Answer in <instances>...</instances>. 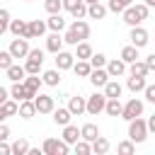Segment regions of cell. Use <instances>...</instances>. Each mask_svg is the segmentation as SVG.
<instances>
[{"mask_svg": "<svg viewBox=\"0 0 155 155\" xmlns=\"http://www.w3.org/2000/svg\"><path fill=\"white\" fill-rule=\"evenodd\" d=\"M109 78H111V75H109L107 68H94V70L90 73V82H92L94 87H104V85L109 82Z\"/></svg>", "mask_w": 155, "mask_h": 155, "instance_id": "cell-11", "label": "cell"}, {"mask_svg": "<svg viewBox=\"0 0 155 155\" xmlns=\"http://www.w3.org/2000/svg\"><path fill=\"white\" fill-rule=\"evenodd\" d=\"M5 73H7V80H12V82H19V80H24V78L29 75L24 65H10Z\"/></svg>", "mask_w": 155, "mask_h": 155, "instance_id": "cell-19", "label": "cell"}, {"mask_svg": "<svg viewBox=\"0 0 155 155\" xmlns=\"http://www.w3.org/2000/svg\"><path fill=\"white\" fill-rule=\"evenodd\" d=\"M92 46L87 44V41H80L78 46H75V56H78V61H90L92 58Z\"/></svg>", "mask_w": 155, "mask_h": 155, "instance_id": "cell-22", "label": "cell"}, {"mask_svg": "<svg viewBox=\"0 0 155 155\" xmlns=\"http://www.w3.org/2000/svg\"><path fill=\"white\" fill-rule=\"evenodd\" d=\"M75 53H68V51H58L56 53V68H61V70H70L73 65H75Z\"/></svg>", "mask_w": 155, "mask_h": 155, "instance_id": "cell-10", "label": "cell"}, {"mask_svg": "<svg viewBox=\"0 0 155 155\" xmlns=\"http://www.w3.org/2000/svg\"><path fill=\"white\" fill-rule=\"evenodd\" d=\"M109 148H111V143H109L104 136H99L97 140H92V153H97V155H107Z\"/></svg>", "mask_w": 155, "mask_h": 155, "instance_id": "cell-27", "label": "cell"}, {"mask_svg": "<svg viewBox=\"0 0 155 155\" xmlns=\"http://www.w3.org/2000/svg\"><path fill=\"white\" fill-rule=\"evenodd\" d=\"M29 29H31V36L36 39V36H44V31L48 29V22H44V19H31L29 22Z\"/></svg>", "mask_w": 155, "mask_h": 155, "instance_id": "cell-28", "label": "cell"}, {"mask_svg": "<svg viewBox=\"0 0 155 155\" xmlns=\"http://www.w3.org/2000/svg\"><path fill=\"white\" fill-rule=\"evenodd\" d=\"M73 116H75V114H73L68 107H58V109H53V124H58V126H68Z\"/></svg>", "mask_w": 155, "mask_h": 155, "instance_id": "cell-13", "label": "cell"}, {"mask_svg": "<svg viewBox=\"0 0 155 155\" xmlns=\"http://www.w3.org/2000/svg\"><path fill=\"white\" fill-rule=\"evenodd\" d=\"M126 87L136 94V92H143V90L148 87V82H145V78H143V75H131V78L126 80Z\"/></svg>", "mask_w": 155, "mask_h": 155, "instance_id": "cell-18", "label": "cell"}, {"mask_svg": "<svg viewBox=\"0 0 155 155\" xmlns=\"http://www.w3.org/2000/svg\"><path fill=\"white\" fill-rule=\"evenodd\" d=\"M41 82H44V78H39V75H27V78H24V85H27V87H29L34 94H39Z\"/></svg>", "mask_w": 155, "mask_h": 155, "instance_id": "cell-36", "label": "cell"}, {"mask_svg": "<svg viewBox=\"0 0 155 155\" xmlns=\"http://www.w3.org/2000/svg\"><path fill=\"white\" fill-rule=\"evenodd\" d=\"M145 63H148V68H150V73L155 70V53H150L148 58H145Z\"/></svg>", "mask_w": 155, "mask_h": 155, "instance_id": "cell-52", "label": "cell"}, {"mask_svg": "<svg viewBox=\"0 0 155 155\" xmlns=\"http://www.w3.org/2000/svg\"><path fill=\"white\" fill-rule=\"evenodd\" d=\"M116 153H121V155H133L136 153V143L128 138V140H121L119 145H116Z\"/></svg>", "mask_w": 155, "mask_h": 155, "instance_id": "cell-39", "label": "cell"}, {"mask_svg": "<svg viewBox=\"0 0 155 155\" xmlns=\"http://www.w3.org/2000/svg\"><path fill=\"white\" fill-rule=\"evenodd\" d=\"M31 148H29V140L27 138H17L15 143H12V155H27Z\"/></svg>", "mask_w": 155, "mask_h": 155, "instance_id": "cell-31", "label": "cell"}, {"mask_svg": "<svg viewBox=\"0 0 155 155\" xmlns=\"http://www.w3.org/2000/svg\"><path fill=\"white\" fill-rule=\"evenodd\" d=\"M63 39H65V44H70V46H78V44H80V36H78L70 27H68V31L63 34Z\"/></svg>", "mask_w": 155, "mask_h": 155, "instance_id": "cell-45", "label": "cell"}, {"mask_svg": "<svg viewBox=\"0 0 155 155\" xmlns=\"http://www.w3.org/2000/svg\"><path fill=\"white\" fill-rule=\"evenodd\" d=\"M36 111H39V109H36V102H34V99L19 102V116H22V119H31Z\"/></svg>", "mask_w": 155, "mask_h": 155, "instance_id": "cell-20", "label": "cell"}, {"mask_svg": "<svg viewBox=\"0 0 155 155\" xmlns=\"http://www.w3.org/2000/svg\"><path fill=\"white\" fill-rule=\"evenodd\" d=\"M41 65H44V61H36V58H27V63H24V68H27L29 75H39Z\"/></svg>", "mask_w": 155, "mask_h": 155, "instance_id": "cell-37", "label": "cell"}, {"mask_svg": "<svg viewBox=\"0 0 155 155\" xmlns=\"http://www.w3.org/2000/svg\"><path fill=\"white\" fill-rule=\"evenodd\" d=\"M107 12H109V7L99 5V2H92V5H90L87 17H90V19H104V17H107Z\"/></svg>", "mask_w": 155, "mask_h": 155, "instance_id": "cell-24", "label": "cell"}, {"mask_svg": "<svg viewBox=\"0 0 155 155\" xmlns=\"http://www.w3.org/2000/svg\"><path fill=\"white\" fill-rule=\"evenodd\" d=\"M131 2L133 0H109V12H116V15H124V10L126 7H131Z\"/></svg>", "mask_w": 155, "mask_h": 155, "instance_id": "cell-33", "label": "cell"}, {"mask_svg": "<svg viewBox=\"0 0 155 155\" xmlns=\"http://www.w3.org/2000/svg\"><path fill=\"white\" fill-rule=\"evenodd\" d=\"M109 116H121V111H124V104L119 102V97H109L107 99V109H104Z\"/></svg>", "mask_w": 155, "mask_h": 155, "instance_id": "cell-23", "label": "cell"}, {"mask_svg": "<svg viewBox=\"0 0 155 155\" xmlns=\"http://www.w3.org/2000/svg\"><path fill=\"white\" fill-rule=\"evenodd\" d=\"M10 94H12V99H17V102H24V99H34L36 94L24 85V80H19V82H12V87H10Z\"/></svg>", "mask_w": 155, "mask_h": 155, "instance_id": "cell-4", "label": "cell"}, {"mask_svg": "<svg viewBox=\"0 0 155 155\" xmlns=\"http://www.w3.org/2000/svg\"><path fill=\"white\" fill-rule=\"evenodd\" d=\"M145 5H150V7H155V0H145Z\"/></svg>", "mask_w": 155, "mask_h": 155, "instance_id": "cell-54", "label": "cell"}, {"mask_svg": "<svg viewBox=\"0 0 155 155\" xmlns=\"http://www.w3.org/2000/svg\"><path fill=\"white\" fill-rule=\"evenodd\" d=\"M128 73H131V75H143V78H145V75L150 73V68H148V63H145V61H136V63H131Z\"/></svg>", "mask_w": 155, "mask_h": 155, "instance_id": "cell-35", "label": "cell"}, {"mask_svg": "<svg viewBox=\"0 0 155 155\" xmlns=\"http://www.w3.org/2000/svg\"><path fill=\"white\" fill-rule=\"evenodd\" d=\"M90 63H92V68H107V56L104 53H92V58H90Z\"/></svg>", "mask_w": 155, "mask_h": 155, "instance_id": "cell-43", "label": "cell"}, {"mask_svg": "<svg viewBox=\"0 0 155 155\" xmlns=\"http://www.w3.org/2000/svg\"><path fill=\"white\" fill-rule=\"evenodd\" d=\"M148 133H150V128H148V121L145 119H133V121H128V138L133 140V143H143L145 138H148Z\"/></svg>", "mask_w": 155, "mask_h": 155, "instance_id": "cell-1", "label": "cell"}, {"mask_svg": "<svg viewBox=\"0 0 155 155\" xmlns=\"http://www.w3.org/2000/svg\"><path fill=\"white\" fill-rule=\"evenodd\" d=\"M73 70H75V75H78V78H90V73H92L94 68H92V63H90V61H78V63L73 65Z\"/></svg>", "mask_w": 155, "mask_h": 155, "instance_id": "cell-25", "label": "cell"}, {"mask_svg": "<svg viewBox=\"0 0 155 155\" xmlns=\"http://www.w3.org/2000/svg\"><path fill=\"white\" fill-rule=\"evenodd\" d=\"M10 31H12L15 36L34 39V36H31V29H29V22H24V19H12V22H10Z\"/></svg>", "mask_w": 155, "mask_h": 155, "instance_id": "cell-7", "label": "cell"}, {"mask_svg": "<svg viewBox=\"0 0 155 155\" xmlns=\"http://www.w3.org/2000/svg\"><path fill=\"white\" fill-rule=\"evenodd\" d=\"M70 29H73V31L80 36V41H85V39L90 36V24H87L85 19H75V22L70 24Z\"/></svg>", "mask_w": 155, "mask_h": 155, "instance_id": "cell-21", "label": "cell"}, {"mask_svg": "<svg viewBox=\"0 0 155 155\" xmlns=\"http://www.w3.org/2000/svg\"><path fill=\"white\" fill-rule=\"evenodd\" d=\"M58 148H61V140H56V138H46L41 145L44 155H58Z\"/></svg>", "mask_w": 155, "mask_h": 155, "instance_id": "cell-32", "label": "cell"}, {"mask_svg": "<svg viewBox=\"0 0 155 155\" xmlns=\"http://www.w3.org/2000/svg\"><path fill=\"white\" fill-rule=\"evenodd\" d=\"M10 22H12L10 19V12L7 10H0V34H5L10 29Z\"/></svg>", "mask_w": 155, "mask_h": 155, "instance_id": "cell-44", "label": "cell"}, {"mask_svg": "<svg viewBox=\"0 0 155 155\" xmlns=\"http://www.w3.org/2000/svg\"><path fill=\"white\" fill-rule=\"evenodd\" d=\"M80 2H82V0H63V10H68V12H73L75 7H80Z\"/></svg>", "mask_w": 155, "mask_h": 155, "instance_id": "cell-46", "label": "cell"}, {"mask_svg": "<svg viewBox=\"0 0 155 155\" xmlns=\"http://www.w3.org/2000/svg\"><path fill=\"white\" fill-rule=\"evenodd\" d=\"M140 114H143V102H140L138 97H133V99H128V102L124 104L121 119H126V121H133V119H138Z\"/></svg>", "mask_w": 155, "mask_h": 155, "instance_id": "cell-2", "label": "cell"}, {"mask_svg": "<svg viewBox=\"0 0 155 155\" xmlns=\"http://www.w3.org/2000/svg\"><path fill=\"white\" fill-rule=\"evenodd\" d=\"M82 138V131L78 128V126H73V124H68V126H63V140L65 143H70V145H75L78 140Z\"/></svg>", "mask_w": 155, "mask_h": 155, "instance_id": "cell-15", "label": "cell"}, {"mask_svg": "<svg viewBox=\"0 0 155 155\" xmlns=\"http://www.w3.org/2000/svg\"><path fill=\"white\" fill-rule=\"evenodd\" d=\"M107 94H99V92H94L92 97H87V114H92V116H97L99 111H104L107 109Z\"/></svg>", "mask_w": 155, "mask_h": 155, "instance_id": "cell-3", "label": "cell"}, {"mask_svg": "<svg viewBox=\"0 0 155 155\" xmlns=\"http://www.w3.org/2000/svg\"><path fill=\"white\" fill-rule=\"evenodd\" d=\"M10 138V128H7V124H2L0 126V140H7Z\"/></svg>", "mask_w": 155, "mask_h": 155, "instance_id": "cell-50", "label": "cell"}, {"mask_svg": "<svg viewBox=\"0 0 155 155\" xmlns=\"http://www.w3.org/2000/svg\"><path fill=\"white\" fill-rule=\"evenodd\" d=\"M143 94H145V99H148V102H153V104H155V85H148V87L143 90Z\"/></svg>", "mask_w": 155, "mask_h": 155, "instance_id": "cell-47", "label": "cell"}, {"mask_svg": "<svg viewBox=\"0 0 155 155\" xmlns=\"http://www.w3.org/2000/svg\"><path fill=\"white\" fill-rule=\"evenodd\" d=\"M124 22H126L128 27H138V24L143 22V17H140V12H138L136 5H131V7L124 10Z\"/></svg>", "mask_w": 155, "mask_h": 155, "instance_id": "cell-14", "label": "cell"}, {"mask_svg": "<svg viewBox=\"0 0 155 155\" xmlns=\"http://www.w3.org/2000/svg\"><path fill=\"white\" fill-rule=\"evenodd\" d=\"M126 65H128V63H126L124 58H114V61H109V63H107V70H109V75H111V78H119V75H124V73H126Z\"/></svg>", "mask_w": 155, "mask_h": 155, "instance_id": "cell-16", "label": "cell"}, {"mask_svg": "<svg viewBox=\"0 0 155 155\" xmlns=\"http://www.w3.org/2000/svg\"><path fill=\"white\" fill-rule=\"evenodd\" d=\"M12 58H15V56H12V51H10V48H7V51H0V68H2V70H7V68L12 65Z\"/></svg>", "mask_w": 155, "mask_h": 155, "instance_id": "cell-42", "label": "cell"}, {"mask_svg": "<svg viewBox=\"0 0 155 155\" xmlns=\"http://www.w3.org/2000/svg\"><path fill=\"white\" fill-rule=\"evenodd\" d=\"M128 39H131V44L133 46H138V48H143V46H148V31L143 29V27H131V34H128Z\"/></svg>", "mask_w": 155, "mask_h": 155, "instance_id": "cell-8", "label": "cell"}, {"mask_svg": "<svg viewBox=\"0 0 155 155\" xmlns=\"http://www.w3.org/2000/svg\"><path fill=\"white\" fill-rule=\"evenodd\" d=\"M10 97H12V94H10V90H5V87H0V104H2V102H7Z\"/></svg>", "mask_w": 155, "mask_h": 155, "instance_id": "cell-51", "label": "cell"}, {"mask_svg": "<svg viewBox=\"0 0 155 155\" xmlns=\"http://www.w3.org/2000/svg\"><path fill=\"white\" fill-rule=\"evenodd\" d=\"M34 102H36V109H39V114H53V109H56V102H53V97L51 94H36L34 97Z\"/></svg>", "mask_w": 155, "mask_h": 155, "instance_id": "cell-6", "label": "cell"}, {"mask_svg": "<svg viewBox=\"0 0 155 155\" xmlns=\"http://www.w3.org/2000/svg\"><path fill=\"white\" fill-rule=\"evenodd\" d=\"M121 58H124L128 65L136 63V61H138V46H133V44H131V46H124V48H121Z\"/></svg>", "mask_w": 155, "mask_h": 155, "instance_id": "cell-29", "label": "cell"}, {"mask_svg": "<svg viewBox=\"0 0 155 155\" xmlns=\"http://www.w3.org/2000/svg\"><path fill=\"white\" fill-rule=\"evenodd\" d=\"M80 131H82V138H85V140H90V143L99 138V128H97L94 124H85V126H82Z\"/></svg>", "mask_w": 155, "mask_h": 155, "instance_id": "cell-30", "label": "cell"}, {"mask_svg": "<svg viewBox=\"0 0 155 155\" xmlns=\"http://www.w3.org/2000/svg\"><path fill=\"white\" fill-rule=\"evenodd\" d=\"M27 58H36V61H44V51H41V48H31Z\"/></svg>", "mask_w": 155, "mask_h": 155, "instance_id": "cell-48", "label": "cell"}, {"mask_svg": "<svg viewBox=\"0 0 155 155\" xmlns=\"http://www.w3.org/2000/svg\"><path fill=\"white\" fill-rule=\"evenodd\" d=\"M85 2H87V5H92V2H99V0H85Z\"/></svg>", "mask_w": 155, "mask_h": 155, "instance_id": "cell-55", "label": "cell"}, {"mask_svg": "<svg viewBox=\"0 0 155 155\" xmlns=\"http://www.w3.org/2000/svg\"><path fill=\"white\" fill-rule=\"evenodd\" d=\"M68 109H70L75 116L85 114V111H87V99H85V97H70V99H68Z\"/></svg>", "mask_w": 155, "mask_h": 155, "instance_id": "cell-17", "label": "cell"}, {"mask_svg": "<svg viewBox=\"0 0 155 155\" xmlns=\"http://www.w3.org/2000/svg\"><path fill=\"white\" fill-rule=\"evenodd\" d=\"M75 153H78V155H87V153H92V143L85 140V138H80V140L75 143Z\"/></svg>", "mask_w": 155, "mask_h": 155, "instance_id": "cell-41", "label": "cell"}, {"mask_svg": "<svg viewBox=\"0 0 155 155\" xmlns=\"http://www.w3.org/2000/svg\"><path fill=\"white\" fill-rule=\"evenodd\" d=\"M44 85H48V87H56L58 82H61V68H56V70H44Z\"/></svg>", "mask_w": 155, "mask_h": 155, "instance_id": "cell-26", "label": "cell"}, {"mask_svg": "<svg viewBox=\"0 0 155 155\" xmlns=\"http://www.w3.org/2000/svg\"><path fill=\"white\" fill-rule=\"evenodd\" d=\"M104 94H107V97H121V85H119L116 80H109V82L104 85Z\"/></svg>", "mask_w": 155, "mask_h": 155, "instance_id": "cell-38", "label": "cell"}, {"mask_svg": "<svg viewBox=\"0 0 155 155\" xmlns=\"http://www.w3.org/2000/svg\"><path fill=\"white\" fill-rule=\"evenodd\" d=\"M15 114H19V102L17 99H7V102L0 104V119L2 121L10 119V116H15Z\"/></svg>", "mask_w": 155, "mask_h": 155, "instance_id": "cell-12", "label": "cell"}, {"mask_svg": "<svg viewBox=\"0 0 155 155\" xmlns=\"http://www.w3.org/2000/svg\"><path fill=\"white\" fill-rule=\"evenodd\" d=\"M0 155H12V145H7L5 140H0Z\"/></svg>", "mask_w": 155, "mask_h": 155, "instance_id": "cell-49", "label": "cell"}, {"mask_svg": "<svg viewBox=\"0 0 155 155\" xmlns=\"http://www.w3.org/2000/svg\"><path fill=\"white\" fill-rule=\"evenodd\" d=\"M63 44H65V39L61 36V31H51V34L46 36V51H51V53L63 51Z\"/></svg>", "mask_w": 155, "mask_h": 155, "instance_id": "cell-9", "label": "cell"}, {"mask_svg": "<svg viewBox=\"0 0 155 155\" xmlns=\"http://www.w3.org/2000/svg\"><path fill=\"white\" fill-rule=\"evenodd\" d=\"M44 7L48 15H61L63 10V0H44Z\"/></svg>", "mask_w": 155, "mask_h": 155, "instance_id": "cell-40", "label": "cell"}, {"mask_svg": "<svg viewBox=\"0 0 155 155\" xmlns=\"http://www.w3.org/2000/svg\"><path fill=\"white\" fill-rule=\"evenodd\" d=\"M148 128H150V133H155V114L148 116Z\"/></svg>", "mask_w": 155, "mask_h": 155, "instance_id": "cell-53", "label": "cell"}, {"mask_svg": "<svg viewBox=\"0 0 155 155\" xmlns=\"http://www.w3.org/2000/svg\"><path fill=\"white\" fill-rule=\"evenodd\" d=\"M10 51H12V56L15 58H27L29 56V39H24V36H17V39H12V44H10Z\"/></svg>", "mask_w": 155, "mask_h": 155, "instance_id": "cell-5", "label": "cell"}, {"mask_svg": "<svg viewBox=\"0 0 155 155\" xmlns=\"http://www.w3.org/2000/svg\"><path fill=\"white\" fill-rule=\"evenodd\" d=\"M46 22H48V29H51V31H63V29H65V19H63L61 15H51Z\"/></svg>", "mask_w": 155, "mask_h": 155, "instance_id": "cell-34", "label": "cell"}]
</instances>
